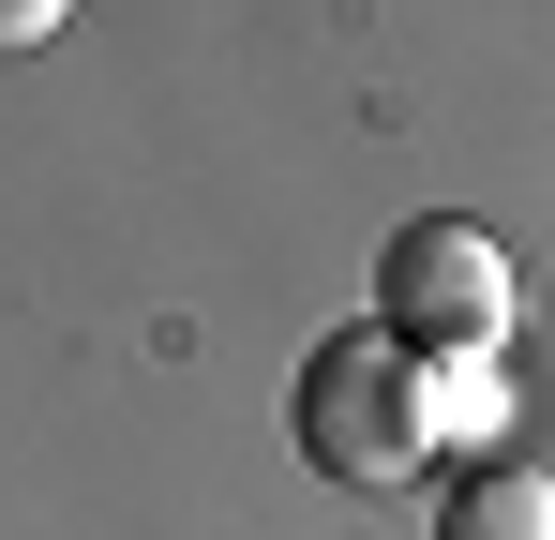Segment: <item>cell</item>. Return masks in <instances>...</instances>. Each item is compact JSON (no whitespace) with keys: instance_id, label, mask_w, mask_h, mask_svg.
I'll list each match as a JSON object with an SVG mask.
<instances>
[{"instance_id":"1","label":"cell","mask_w":555,"mask_h":540,"mask_svg":"<svg viewBox=\"0 0 555 540\" xmlns=\"http://www.w3.org/2000/svg\"><path fill=\"white\" fill-rule=\"evenodd\" d=\"M300 450L331 480H361V496H405L436 465V360L405 331H331L300 360Z\"/></svg>"},{"instance_id":"2","label":"cell","mask_w":555,"mask_h":540,"mask_svg":"<svg viewBox=\"0 0 555 540\" xmlns=\"http://www.w3.org/2000/svg\"><path fill=\"white\" fill-rule=\"evenodd\" d=\"M375 331H405V346L436 360V346H495L511 331V256L480 241V226H405L390 256H375Z\"/></svg>"},{"instance_id":"3","label":"cell","mask_w":555,"mask_h":540,"mask_svg":"<svg viewBox=\"0 0 555 540\" xmlns=\"http://www.w3.org/2000/svg\"><path fill=\"white\" fill-rule=\"evenodd\" d=\"M436 540H555V465H511V450H480L451 496H436Z\"/></svg>"},{"instance_id":"4","label":"cell","mask_w":555,"mask_h":540,"mask_svg":"<svg viewBox=\"0 0 555 540\" xmlns=\"http://www.w3.org/2000/svg\"><path fill=\"white\" fill-rule=\"evenodd\" d=\"M61 15H76V0H0V61H30V46H61Z\"/></svg>"}]
</instances>
